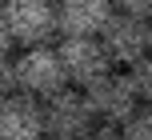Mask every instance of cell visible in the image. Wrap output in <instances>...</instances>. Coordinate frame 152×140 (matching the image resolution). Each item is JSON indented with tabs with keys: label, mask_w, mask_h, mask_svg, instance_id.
I'll return each instance as SVG.
<instances>
[{
	"label": "cell",
	"mask_w": 152,
	"mask_h": 140,
	"mask_svg": "<svg viewBox=\"0 0 152 140\" xmlns=\"http://www.w3.org/2000/svg\"><path fill=\"white\" fill-rule=\"evenodd\" d=\"M40 116H44V136H56V140H80L96 124L84 92L72 88V84H64L52 96H44L40 100Z\"/></svg>",
	"instance_id": "1"
},
{
	"label": "cell",
	"mask_w": 152,
	"mask_h": 140,
	"mask_svg": "<svg viewBox=\"0 0 152 140\" xmlns=\"http://www.w3.org/2000/svg\"><path fill=\"white\" fill-rule=\"evenodd\" d=\"M0 20H4L12 44H44L56 32V4L52 0H0Z\"/></svg>",
	"instance_id": "2"
},
{
	"label": "cell",
	"mask_w": 152,
	"mask_h": 140,
	"mask_svg": "<svg viewBox=\"0 0 152 140\" xmlns=\"http://www.w3.org/2000/svg\"><path fill=\"white\" fill-rule=\"evenodd\" d=\"M100 44H104L112 68H128V64L144 60L148 56V44H152V32H148V16H128V12H112L108 24L100 28Z\"/></svg>",
	"instance_id": "3"
},
{
	"label": "cell",
	"mask_w": 152,
	"mask_h": 140,
	"mask_svg": "<svg viewBox=\"0 0 152 140\" xmlns=\"http://www.w3.org/2000/svg\"><path fill=\"white\" fill-rule=\"evenodd\" d=\"M12 72H16V92H28V96H36V100H44L56 88L68 84V80H64V68H60V56L48 44L24 48L12 60Z\"/></svg>",
	"instance_id": "4"
},
{
	"label": "cell",
	"mask_w": 152,
	"mask_h": 140,
	"mask_svg": "<svg viewBox=\"0 0 152 140\" xmlns=\"http://www.w3.org/2000/svg\"><path fill=\"white\" fill-rule=\"evenodd\" d=\"M56 56H60L64 80L72 88H84L92 80H100L104 72H112V60H108L104 44L96 36H64L60 48H56Z\"/></svg>",
	"instance_id": "5"
},
{
	"label": "cell",
	"mask_w": 152,
	"mask_h": 140,
	"mask_svg": "<svg viewBox=\"0 0 152 140\" xmlns=\"http://www.w3.org/2000/svg\"><path fill=\"white\" fill-rule=\"evenodd\" d=\"M80 92H84V100H88L92 116H96L100 124H120V120L140 104L136 92H132V84L124 80V72H104L100 80L84 84Z\"/></svg>",
	"instance_id": "6"
},
{
	"label": "cell",
	"mask_w": 152,
	"mask_h": 140,
	"mask_svg": "<svg viewBox=\"0 0 152 140\" xmlns=\"http://www.w3.org/2000/svg\"><path fill=\"white\" fill-rule=\"evenodd\" d=\"M44 136L40 100L28 92H12L0 100V140H36Z\"/></svg>",
	"instance_id": "7"
},
{
	"label": "cell",
	"mask_w": 152,
	"mask_h": 140,
	"mask_svg": "<svg viewBox=\"0 0 152 140\" xmlns=\"http://www.w3.org/2000/svg\"><path fill=\"white\" fill-rule=\"evenodd\" d=\"M112 16L108 0H56V32L64 36H100Z\"/></svg>",
	"instance_id": "8"
},
{
	"label": "cell",
	"mask_w": 152,
	"mask_h": 140,
	"mask_svg": "<svg viewBox=\"0 0 152 140\" xmlns=\"http://www.w3.org/2000/svg\"><path fill=\"white\" fill-rule=\"evenodd\" d=\"M116 132H120V140H152V108L148 104H136L116 124Z\"/></svg>",
	"instance_id": "9"
},
{
	"label": "cell",
	"mask_w": 152,
	"mask_h": 140,
	"mask_svg": "<svg viewBox=\"0 0 152 140\" xmlns=\"http://www.w3.org/2000/svg\"><path fill=\"white\" fill-rule=\"evenodd\" d=\"M124 80L132 84L136 100L148 104V96H152V64H148V56H144V60H136V64H128V68H124Z\"/></svg>",
	"instance_id": "10"
},
{
	"label": "cell",
	"mask_w": 152,
	"mask_h": 140,
	"mask_svg": "<svg viewBox=\"0 0 152 140\" xmlns=\"http://www.w3.org/2000/svg\"><path fill=\"white\" fill-rule=\"evenodd\" d=\"M16 92V72H12V56H0V100Z\"/></svg>",
	"instance_id": "11"
},
{
	"label": "cell",
	"mask_w": 152,
	"mask_h": 140,
	"mask_svg": "<svg viewBox=\"0 0 152 140\" xmlns=\"http://www.w3.org/2000/svg\"><path fill=\"white\" fill-rule=\"evenodd\" d=\"M112 4V12H128V16H148L152 0H108Z\"/></svg>",
	"instance_id": "12"
},
{
	"label": "cell",
	"mask_w": 152,
	"mask_h": 140,
	"mask_svg": "<svg viewBox=\"0 0 152 140\" xmlns=\"http://www.w3.org/2000/svg\"><path fill=\"white\" fill-rule=\"evenodd\" d=\"M80 140H120V132H116V124H100V120H96Z\"/></svg>",
	"instance_id": "13"
},
{
	"label": "cell",
	"mask_w": 152,
	"mask_h": 140,
	"mask_svg": "<svg viewBox=\"0 0 152 140\" xmlns=\"http://www.w3.org/2000/svg\"><path fill=\"white\" fill-rule=\"evenodd\" d=\"M12 36H8V28H4V20H0V56H12Z\"/></svg>",
	"instance_id": "14"
},
{
	"label": "cell",
	"mask_w": 152,
	"mask_h": 140,
	"mask_svg": "<svg viewBox=\"0 0 152 140\" xmlns=\"http://www.w3.org/2000/svg\"><path fill=\"white\" fill-rule=\"evenodd\" d=\"M36 140H56V136H36Z\"/></svg>",
	"instance_id": "15"
},
{
	"label": "cell",
	"mask_w": 152,
	"mask_h": 140,
	"mask_svg": "<svg viewBox=\"0 0 152 140\" xmlns=\"http://www.w3.org/2000/svg\"><path fill=\"white\" fill-rule=\"evenodd\" d=\"M52 4H56V0H52Z\"/></svg>",
	"instance_id": "16"
}]
</instances>
